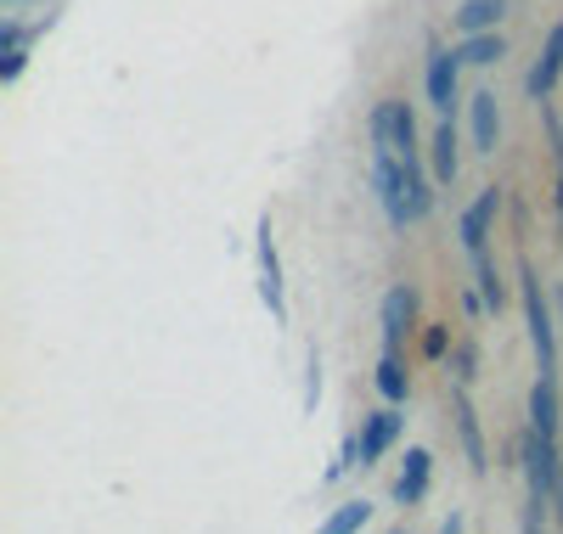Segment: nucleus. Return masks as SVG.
<instances>
[{
    "mask_svg": "<svg viewBox=\"0 0 563 534\" xmlns=\"http://www.w3.org/2000/svg\"><path fill=\"white\" fill-rule=\"evenodd\" d=\"M451 422H456V440H462V456H467V467H474V472H485V467H490V450H485V427H479V411H474V400H467V382H456V388H451Z\"/></svg>",
    "mask_w": 563,
    "mask_h": 534,
    "instance_id": "7",
    "label": "nucleus"
},
{
    "mask_svg": "<svg viewBox=\"0 0 563 534\" xmlns=\"http://www.w3.org/2000/svg\"><path fill=\"white\" fill-rule=\"evenodd\" d=\"M378 326H384V349L400 355L406 332L417 326V287H389V293H384V310H378Z\"/></svg>",
    "mask_w": 563,
    "mask_h": 534,
    "instance_id": "9",
    "label": "nucleus"
},
{
    "mask_svg": "<svg viewBox=\"0 0 563 534\" xmlns=\"http://www.w3.org/2000/svg\"><path fill=\"white\" fill-rule=\"evenodd\" d=\"M445 349H451V332H445V326H429V332H422V355H434V360H440Z\"/></svg>",
    "mask_w": 563,
    "mask_h": 534,
    "instance_id": "23",
    "label": "nucleus"
},
{
    "mask_svg": "<svg viewBox=\"0 0 563 534\" xmlns=\"http://www.w3.org/2000/svg\"><path fill=\"white\" fill-rule=\"evenodd\" d=\"M462 57H456V45H451V52H434L429 57V102L440 108V113H451L456 108V85H462Z\"/></svg>",
    "mask_w": 563,
    "mask_h": 534,
    "instance_id": "11",
    "label": "nucleus"
},
{
    "mask_svg": "<svg viewBox=\"0 0 563 534\" xmlns=\"http://www.w3.org/2000/svg\"><path fill=\"white\" fill-rule=\"evenodd\" d=\"M400 440H406V416H400V405H384V411L361 416V467L384 461Z\"/></svg>",
    "mask_w": 563,
    "mask_h": 534,
    "instance_id": "6",
    "label": "nucleus"
},
{
    "mask_svg": "<svg viewBox=\"0 0 563 534\" xmlns=\"http://www.w3.org/2000/svg\"><path fill=\"white\" fill-rule=\"evenodd\" d=\"M372 382H378V394H384L389 405H406V400H411V377H406L400 355H389V349H384L378 371H372Z\"/></svg>",
    "mask_w": 563,
    "mask_h": 534,
    "instance_id": "18",
    "label": "nucleus"
},
{
    "mask_svg": "<svg viewBox=\"0 0 563 534\" xmlns=\"http://www.w3.org/2000/svg\"><path fill=\"white\" fill-rule=\"evenodd\" d=\"M474 366H479L474 344H456V349H451V371H456V382H474Z\"/></svg>",
    "mask_w": 563,
    "mask_h": 534,
    "instance_id": "21",
    "label": "nucleus"
},
{
    "mask_svg": "<svg viewBox=\"0 0 563 534\" xmlns=\"http://www.w3.org/2000/svg\"><path fill=\"white\" fill-rule=\"evenodd\" d=\"M496 214H501V191H496V186H485L479 198H474V203L462 209V220H456V236H462L467 259L490 254V225H496Z\"/></svg>",
    "mask_w": 563,
    "mask_h": 534,
    "instance_id": "5",
    "label": "nucleus"
},
{
    "mask_svg": "<svg viewBox=\"0 0 563 534\" xmlns=\"http://www.w3.org/2000/svg\"><path fill=\"white\" fill-rule=\"evenodd\" d=\"M254 259H260V299L271 304L276 321H288V293H282V259H276V236H271V220H260V236H254Z\"/></svg>",
    "mask_w": 563,
    "mask_h": 534,
    "instance_id": "8",
    "label": "nucleus"
},
{
    "mask_svg": "<svg viewBox=\"0 0 563 534\" xmlns=\"http://www.w3.org/2000/svg\"><path fill=\"white\" fill-rule=\"evenodd\" d=\"M558 79H563V23H552V29H547V45H541V57H536L530 79H525L530 102H547V96L558 90Z\"/></svg>",
    "mask_w": 563,
    "mask_h": 534,
    "instance_id": "10",
    "label": "nucleus"
},
{
    "mask_svg": "<svg viewBox=\"0 0 563 534\" xmlns=\"http://www.w3.org/2000/svg\"><path fill=\"white\" fill-rule=\"evenodd\" d=\"M7 7H18V0H7Z\"/></svg>",
    "mask_w": 563,
    "mask_h": 534,
    "instance_id": "25",
    "label": "nucleus"
},
{
    "mask_svg": "<svg viewBox=\"0 0 563 534\" xmlns=\"http://www.w3.org/2000/svg\"><path fill=\"white\" fill-rule=\"evenodd\" d=\"M474 276H479V299H485V310H496V315H501V304H507V287H501V276H496L490 254H479V259H474Z\"/></svg>",
    "mask_w": 563,
    "mask_h": 534,
    "instance_id": "19",
    "label": "nucleus"
},
{
    "mask_svg": "<svg viewBox=\"0 0 563 534\" xmlns=\"http://www.w3.org/2000/svg\"><path fill=\"white\" fill-rule=\"evenodd\" d=\"M456 169H462V153H456V124H451V113L434 124V135H429V175L440 180V186H451L456 180Z\"/></svg>",
    "mask_w": 563,
    "mask_h": 534,
    "instance_id": "12",
    "label": "nucleus"
},
{
    "mask_svg": "<svg viewBox=\"0 0 563 534\" xmlns=\"http://www.w3.org/2000/svg\"><path fill=\"white\" fill-rule=\"evenodd\" d=\"M519 293H525V321H530V344H536V371H558V304L541 287L536 265H519Z\"/></svg>",
    "mask_w": 563,
    "mask_h": 534,
    "instance_id": "3",
    "label": "nucleus"
},
{
    "mask_svg": "<svg viewBox=\"0 0 563 534\" xmlns=\"http://www.w3.org/2000/svg\"><path fill=\"white\" fill-rule=\"evenodd\" d=\"M372 523V501H344L333 518H327V534H355Z\"/></svg>",
    "mask_w": 563,
    "mask_h": 534,
    "instance_id": "20",
    "label": "nucleus"
},
{
    "mask_svg": "<svg viewBox=\"0 0 563 534\" xmlns=\"http://www.w3.org/2000/svg\"><path fill=\"white\" fill-rule=\"evenodd\" d=\"M558 422H563L558 371H536V388H530V427H547V433H558Z\"/></svg>",
    "mask_w": 563,
    "mask_h": 534,
    "instance_id": "15",
    "label": "nucleus"
},
{
    "mask_svg": "<svg viewBox=\"0 0 563 534\" xmlns=\"http://www.w3.org/2000/svg\"><path fill=\"white\" fill-rule=\"evenodd\" d=\"M366 135H372V147H384V153H400V158H411L417 153V113H411V102H378L372 108V119H366Z\"/></svg>",
    "mask_w": 563,
    "mask_h": 534,
    "instance_id": "4",
    "label": "nucleus"
},
{
    "mask_svg": "<svg viewBox=\"0 0 563 534\" xmlns=\"http://www.w3.org/2000/svg\"><path fill=\"white\" fill-rule=\"evenodd\" d=\"M434 186H440V180L422 175L417 153L400 158V153L372 147V198H378V209H384V220H389L395 231L417 225L422 214L434 209Z\"/></svg>",
    "mask_w": 563,
    "mask_h": 534,
    "instance_id": "1",
    "label": "nucleus"
},
{
    "mask_svg": "<svg viewBox=\"0 0 563 534\" xmlns=\"http://www.w3.org/2000/svg\"><path fill=\"white\" fill-rule=\"evenodd\" d=\"M519 456H525V483H530V512H525V529L563 523V456H558V433L530 427Z\"/></svg>",
    "mask_w": 563,
    "mask_h": 534,
    "instance_id": "2",
    "label": "nucleus"
},
{
    "mask_svg": "<svg viewBox=\"0 0 563 534\" xmlns=\"http://www.w3.org/2000/svg\"><path fill=\"white\" fill-rule=\"evenodd\" d=\"M429 478H434V456L429 450H406V467L395 478V501L400 507H422V496H429Z\"/></svg>",
    "mask_w": 563,
    "mask_h": 534,
    "instance_id": "13",
    "label": "nucleus"
},
{
    "mask_svg": "<svg viewBox=\"0 0 563 534\" xmlns=\"http://www.w3.org/2000/svg\"><path fill=\"white\" fill-rule=\"evenodd\" d=\"M501 12H507V0H462L451 23H456V34H479V29H496Z\"/></svg>",
    "mask_w": 563,
    "mask_h": 534,
    "instance_id": "17",
    "label": "nucleus"
},
{
    "mask_svg": "<svg viewBox=\"0 0 563 534\" xmlns=\"http://www.w3.org/2000/svg\"><path fill=\"white\" fill-rule=\"evenodd\" d=\"M547 130H552V153H558V220H563V124L547 113Z\"/></svg>",
    "mask_w": 563,
    "mask_h": 534,
    "instance_id": "22",
    "label": "nucleus"
},
{
    "mask_svg": "<svg viewBox=\"0 0 563 534\" xmlns=\"http://www.w3.org/2000/svg\"><path fill=\"white\" fill-rule=\"evenodd\" d=\"M552 304H558V332H563V287H558V293H552Z\"/></svg>",
    "mask_w": 563,
    "mask_h": 534,
    "instance_id": "24",
    "label": "nucleus"
},
{
    "mask_svg": "<svg viewBox=\"0 0 563 534\" xmlns=\"http://www.w3.org/2000/svg\"><path fill=\"white\" fill-rule=\"evenodd\" d=\"M456 57H462L467 68H490V63H501V57H507V40H501V29L462 34V40H456Z\"/></svg>",
    "mask_w": 563,
    "mask_h": 534,
    "instance_id": "16",
    "label": "nucleus"
},
{
    "mask_svg": "<svg viewBox=\"0 0 563 534\" xmlns=\"http://www.w3.org/2000/svg\"><path fill=\"white\" fill-rule=\"evenodd\" d=\"M467 130H474V147H479V153H496V141H501V108H496V90H479L474 102H467Z\"/></svg>",
    "mask_w": 563,
    "mask_h": 534,
    "instance_id": "14",
    "label": "nucleus"
}]
</instances>
